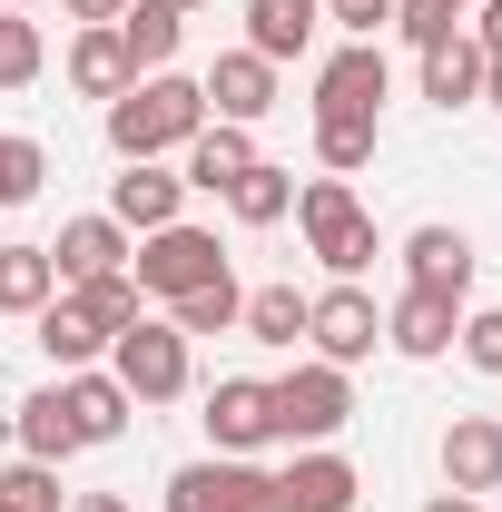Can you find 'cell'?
<instances>
[{"instance_id": "6da1fadb", "label": "cell", "mask_w": 502, "mask_h": 512, "mask_svg": "<svg viewBox=\"0 0 502 512\" xmlns=\"http://www.w3.org/2000/svg\"><path fill=\"white\" fill-rule=\"evenodd\" d=\"M197 128H207V89L178 79V69H148V79H128L119 99H109V148L128 158H178Z\"/></svg>"}, {"instance_id": "7a4b0ae2", "label": "cell", "mask_w": 502, "mask_h": 512, "mask_svg": "<svg viewBox=\"0 0 502 512\" xmlns=\"http://www.w3.org/2000/svg\"><path fill=\"white\" fill-rule=\"evenodd\" d=\"M296 227H306V256L325 266V276H365V266L384 256L355 178H306V188H296Z\"/></svg>"}, {"instance_id": "3957f363", "label": "cell", "mask_w": 502, "mask_h": 512, "mask_svg": "<svg viewBox=\"0 0 502 512\" xmlns=\"http://www.w3.org/2000/svg\"><path fill=\"white\" fill-rule=\"evenodd\" d=\"M109 375L128 384V404H178L197 375V345L168 316H138L128 335H109Z\"/></svg>"}, {"instance_id": "277c9868", "label": "cell", "mask_w": 502, "mask_h": 512, "mask_svg": "<svg viewBox=\"0 0 502 512\" xmlns=\"http://www.w3.org/2000/svg\"><path fill=\"white\" fill-rule=\"evenodd\" d=\"M128 276H138V296H158V306H178L188 286H207V276H227V247H217V227H148L138 247H128Z\"/></svg>"}, {"instance_id": "5b68a950", "label": "cell", "mask_w": 502, "mask_h": 512, "mask_svg": "<svg viewBox=\"0 0 502 512\" xmlns=\"http://www.w3.org/2000/svg\"><path fill=\"white\" fill-rule=\"evenodd\" d=\"M355 424V375L306 355L296 375H276V444H335Z\"/></svg>"}, {"instance_id": "8992f818", "label": "cell", "mask_w": 502, "mask_h": 512, "mask_svg": "<svg viewBox=\"0 0 502 512\" xmlns=\"http://www.w3.org/2000/svg\"><path fill=\"white\" fill-rule=\"evenodd\" d=\"M168 512H286L276 503V473L256 453H207L168 473Z\"/></svg>"}, {"instance_id": "52a82bcc", "label": "cell", "mask_w": 502, "mask_h": 512, "mask_svg": "<svg viewBox=\"0 0 502 512\" xmlns=\"http://www.w3.org/2000/svg\"><path fill=\"white\" fill-rule=\"evenodd\" d=\"M306 345L325 355V365H345V375H355V365L384 345V306L355 286V276H335L325 296H306Z\"/></svg>"}, {"instance_id": "ba28073f", "label": "cell", "mask_w": 502, "mask_h": 512, "mask_svg": "<svg viewBox=\"0 0 502 512\" xmlns=\"http://www.w3.org/2000/svg\"><path fill=\"white\" fill-rule=\"evenodd\" d=\"M384 99H394L384 40H345L335 60L315 69V119H384Z\"/></svg>"}, {"instance_id": "9c48e42d", "label": "cell", "mask_w": 502, "mask_h": 512, "mask_svg": "<svg viewBox=\"0 0 502 512\" xmlns=\"http://www.w3.org/2000/svg\"><path fill=\"white\" fill-rule=\"evenodd\" d=\"M197 424H207V444H217V453H256V444H276V384H266V375H217Z\"/></svg>"}, {"instance_id": "30bf717a", "label": "cell", "mask_w": 502, "mask_h": 512, "mask_svg": "<svg viewBox=\"0 0 502 512\" xmlns=\"http://www.w3.org/2000/svg\"><path fill=\"white\" fill-rule=\"evenodd\" d=\"M276 503L286 512H355L365 503V473L335 444H296V463H276Z\"/></svg>"}, {"instance_id": "8fae6325", "label": "cell", "mask_w": 502, "mask_h": 512, "mask_svg": "<svg viewBox=\"0 0 502 512\" xmlns=\"http://www.w3.org/2000/svg\"><path fill=\"white\" fill-rule=\"evenodd\" d=\"M109 217H119L128 237H148V227H178V217H188V178H178L168 158H128L119 178H109Z\"/></svg>"}, {"instance_id": "7c38bea8", "label": "cell", "mask_w": 502, "mask_h": 512, "mask_svg": "<svg viewBox=\"0 0 502 512\" xmlns=\"http://www.w3.org/2000/svg\"><path fill=\"white\" fill-rule=\"evenodd\" d=\"M453 325H463V296L404 286V296L384 306V345H394L404 365H443V355H453Z\"/></svg>"}, {"instance_id": "4fadbf2b", "label": "cell", "mask_w": 502, "mask_h": 512, "mask_svg": "<svg viewBox=\"0 0 502 512\" xmlns=\"http://www.w3.org/2000/svg\"><path fill=\"white\" fill-rule=\"evenodd\" d=\"M443 493H502V414H453L443 424Z\"/></svg>"}, {"instance_id": "5bb4252c", "label": "cell", "mask_w": 502, "mask_h": 512, "mask_svg": "<svg viewBox=\"0 0 502 512\" xmlns=\"http://www.w3.org/2000/svg\"><path fill=\"white\" fill-rule=\"evenodd\" d=\"M197 89H207V119H237V128H256L266 109H276V60H256V50H217Z\"/></svg>"}, {"instance_id": "9a60e30c", "label": "cell", "mask_w": 502, "mask_h": 512, "mask_svg": "<svg viewBox=\"0 0 502 512\" xmlns=\"http://www.w3.org/2000/svg\"><path fill=\"white\" fill-rule=\"evenodd\" d=\"M178 158H188V168H178V178H188V197H227V188H237V178L256 168V158H266V148H256V128L207 119L188 148H178Z\"/></svg>"}, {"instance_id": "2e32d148", "label": "cell", "mask_w": 502, "mask_h": 512, "mask_svg": "<svg viewBox=\"0 0 502 512\" xmlns=\"http://www.w3.org/2000/svg\"><path fill=\"white\" fill-rule=\"evenodd\" d=\"M128 247H138V237L99 207V217H69L60 237H50V266H60V286H99V276H119V266H128Z\"/></svg>"}, {"instance_id": "e0dca14e", "label": "cell", "mask_w": 502, "mask_h": 512, "mask_svg": "<svg viewBox=\"0 0 502 512\" xmlns=\"http://www.w3.org/2000/svg\"><path fill=\"white\" fill-rule=\"evenodd\" d=\"M473 266H483L473 237H463V227H443V217L404 237V286H434V296H463V306H473Z\"/></svg>"}, {"instance_id": "ac0fdd59", "label": "cell", "mask_w": 502, "mask_h": 512, "mask_svg": "<svg viewBox=\"0 0 502 512\" xmlns=\"http://www.w3.org/2000/svg\"><path fill=\"white\" fill-rule=\"evenodd\" d=\"M60 404H69V434H79V453H89V444H119L128 414H138V404H128V384L109 375V365H79V375H60Z\"/></svg>"}, {"instance_id": "d6986e66", "label": "cell", "mask_w": 502, "mask_h": 512, "mask_svg": "<svg viewBox=\"0 0 502 512\" xmlns=\"http://www.w3.org/2000/svg\"><path fill=\"white\" fill-rule=\"evenodd\" d=\"M414 79H424V99H434L443 119H453V109H483V40H473V30H453V40H434V50H414Z\"/></svg>"}, {"instance_id": "ffe728a7", "label": "cell", "mask_w": 502, "mask_h": 512, "mask_svg": "<svg viewBox=\"0 0 502 512\" xmlns=\"http://www.w3.org/2000/svg\"><path fill=\"white\" fill-rule=\"evenodd\" d=\"M30 335H40V355H50L60 375H79V365H109V325L89 316L79 296H50V306L30 316Z\"/></svg>"}, {"instance_id": "44dd1931", "label": "cell", "mask_w": 502, "mask_h": 512, "mask_svg": "<svg viewBox=\"0 0 502 512\" xmlns=\"http://www.w3.org/2000/svg\"><path fill=\"white\" fill-rule=\"evenodd\" d=\"M315 30H325V0H247V50L256 60H306Z\"/></svg>"}, {"instance_id": "7402d4cb", "label": "cell", "mask_w": 502, "mask_h": 512, "mask_svg": "<svg viewBox=\"0 0 502 512\" xmlns=\"http://www.w3.org/2000/svg\"><path fill=\"white\" fill-rule=\"evenodd\" d=\"M128 79H138V69H128L119 20H99V30H69V89H79V99H99V109H109Z\"/></svg>"}, {"instance_id": "603a6c76", "label": "cell", "mask_w": 502, "mask_h": 512, "mask_svg": "<svg viewBox=\"0 0 502 512\" xmlns=\"http://www.w3.org/2000/svg\"><path fill=\"white\" fill-rule=\"evenodd\" d=\"M119 40H128V69L148 79V69H168L178 50H188V10H178V0H128Z\"/></svg>"}, {"instance_id": "cb8c5ba5", "label": "cell", "mask_w": 502, "mask_h": 512, "mask_svg": "<svg viewBox=\"0 0 502 512\" xmlns=\"http://www.w3.org/2000/svg\"><path fill=\"white\" fill-rule=\"evenodd\" d=\"M10 434H20V453H30V463H69V453H79V434H69V404H60V384L20 394V404H10Z\"/></svg>"}, {"instance_id": "d4e9b609", "label": "cell", "mask_w": 502, "mask_h": 512, "mask_svg": "<svg viewBox=\"0 0 502 512\" xmlns=\"http://www.w3.org/2000/svg\"><path fill=\"white\" fill-rule=\"evenodd\" d=\"M50 296H60V266H50V247H30V237H20V247H0V316L30 325Z\"/></svg>"}, {"instance_id": "484cf974", "label": "cell", "mask_w": 502, "mask_h": 512, "mask_svg": "<svg viewBox=\"0 0 502 512\" xmlns=\"http://www.w3.org/2000/svg\"><path fill=\"white\" fill-rule=\"evenodd\" d=\"M227 217H237V227H286V217H296V168H276V158H256L247 178L227 188Z\"/></svg>"}, {"instance_id": "4316f807", "label": "cell", "mask_w": 502, "mask_h": 512, "mask_svg": "<svg viewBox=\"0 0 502 512\" xmlns=\"http://www.w3.org/2000/svg\"><path fill=\"white\" fill-rule=\"evenodd\" d=\"M237 316H247V286H237V266H227V276H207V286H188V296H178V306H168V325H178V335H237Z\"/></svg>"}, {"instance_id": "83f0119b", "label": "cell", "mask_w": 502, "mask_h": 512, "mask_svg": "<svg viewBox=\"0 0 502 512\" xmlns=\"http://www.w3.org/2000/svg\"><path fill=\"white\" fill-rule=\"evenodd\" d=\"M375 148H384V119H315V168H325V178L375 168Z\"/></svg>"}, {"instance_id": "f1b7e54d", "label": "cell", "mask_w": 502, "mask_h": 512, "mask_svg": "<svg viewBox=\"0 0 502 512\" xmlns=\"http://www.w3.org/2000/svg\"><path fill=\"white\" fill-rule=\"evenodd\" d=\"M237 335H256V345H306V286H256Z\"/></svg>"}, {"instance_id": "f546056e", "label": "cell", "mask_w": 502, "mask_h": 512, "mask_svg": "<svg viewBox=\"0 0 502 512\" xmlns=\"http://www.w3.org/2000/svg\"><path fill=\"white\" fill-rule=\"evenodd\" d=\"M40 188H50V148H40V138H20V128H0V217H10V207H30Z\"/></svg>"}, {"instance_id": "4dcf8cb0", "label": "cell", "mask_w": 502, "mask_h": 512, "mask_svg": "<svg viewBox=\"0 0 502 512\" xmlns=\"http://www.w3.org/2000/svg\"><path fill=\"white\" fill-rule=\"evenodd\" d=\"M50 69V40H40V20L30 10H0V89H30Z\"/></svg>"}, {"instance_id": "1f68e13d", "label": "cell", "mask_w": 502, "mask_h": 512, "mask_svg": "<svg viewBox=\"0 0 502 512\" xmlns=\"http://www.w3.org/2000/svg\"><path fill=\"white\" fill-rule=\"evenodd\" d=\"M60 296H79L109 335H128V325L148 316V296H138V276H128V266H119V276H99V286H60Z\"/></svg>"}, {"instance_id": "d6a6232c", "label": "cell", "mask_w": 502, "mask_h": 512, "mask_svg": "<svg viewBox=\"0 0 502 512\" xmlns=\"http://www.w3.org/2000/svg\"><path fill=\"white\" fill-rule=\"evenodd\" d=\"M69 493H60V463H30V453H20V463H10V473H0V512H60Z\"/></svg>"}, {"instance_id": "836d02e7", "label": "cell", "mask_w": 502, "mask_h": 512, "mask_svg": "<svg viewBox=\"0 0 502 512\" xmlns=\"http://www.w3.org/2000/svg\"><path fill=\"white\" fill-rule=\"evenodd\" d=\"M453 355H463L473 375H502V306H463V325H453Z\"/></svg>"}, {"instance_id": "e575fe53", "label": "cell", "mask_w": 502, "mask_h": 512, "mask_svg": "<svg viewBox=\"0 0 502 512\" xmlns=\"http://www.w3.org/2000/svg\"><path fill=\"white\" fill-rule=\"evenodd\" d=\"M394 30H404L414 50H434V40L463 30V10H453V0H394Z\"/></svg>"}, {"instance_id": "d590c367", "label": "cell", "mask_w": 502, "mask_h": 512, "mask_svg": "<svg viewBox=\"0 0 502 512\" xmlns=\"http://www.w3.org/2000/svg\"><path fill=\"white\" fill-rule=\"evenodd\" d=\"M325 20H335L345 40H384V30H394V0H325Z\"/></svg>"}, {"instance_id": "8d00e7d4", "label": "cell", "mask_w": 502, "mask_h": 512, "mask_svg": "<svg viewBox=\"0 0 502 512\" xmlns=\"http://www.w3.org/2000/svg\"><path fill=\"white\" fill-rule=\"evenodd\" d=\"M463 30H473L483 50H502V0H473V20H463Z\"/></svg>"}, {"instance_id": "74e56055", "label": "cell", "mask_w": 502, "mask_h": 512, "mask_svg": "<svg viewBox=\"0 0 502 512\" xmlns=\"http://www.w3.org/2000/svg\"><path fill=\"white\" fill-rule=\"evenodd\" d=\"M60 10H69V20H79V30H99V20H119L128 0H60Z\"/></svg>"}, {"instance_id": "f35d334b", "label": "cell", "mask_w": 502, "mask_h": 512, "mask_svg": "<svg viewBox=\"0 0 502 512\" xmlns=\"http://www.w3.org/2000/svg\"><path fill=\"white\" fill-rule=\"evenodd\" d=\"M483 109H502V50H483Z\"/></svg>"}, {"instance_id": "ab89813d", "label": "cell", "mask_w": 502, "mask_h": 512, "mask_svg": "<svg viewBox=\"0 0 502 512\" xmlns=\"http://www.w3.org/2000/svg\"><path fill=\"white\" fill-rule=\"evenodd\" d=\"M69 512H128L119 493H69Z\"/></svg>"}, {"instance_id": "60d3db41", "label": "cell", "mask_w": 502, "mask_h": 512, "mask_svg": "<svg viewBox=\"0 0 502 512\" xmlns=\"http://www.w3.org/2000/svg\"><path fill=\"white\" fill-rule=\"evenodd\" d=\"M424 512H483V503H473V493H434Z\"/></svg>"}, {"instance_id": "b9f144b4", "label": "cell", "mask_w": 502, "mask_h": 512, "mask_svg": "<svg viewBox=\"0 0 502 512\" xmlns=\"http://www.w3.org/2000/svg\"><path fill=\"white\" fill-rule=\"evenodd\" d=\"M0 10H30V0H0Z\"/></svg>"}, {"instance_id": "7bdbcfd3", "label": "cell", "mask_w": 502, "mask_h": 512, "mask_svg": "<svg viewBox=\"0 0 502 512\" xmlns=\"http://www.w3.org/2000/svg\"><path fill=\"white\" fill-rule=\"evenodd\" d=\"M178 10H207V0H178Z\"/></svg>"}]
</instances>
